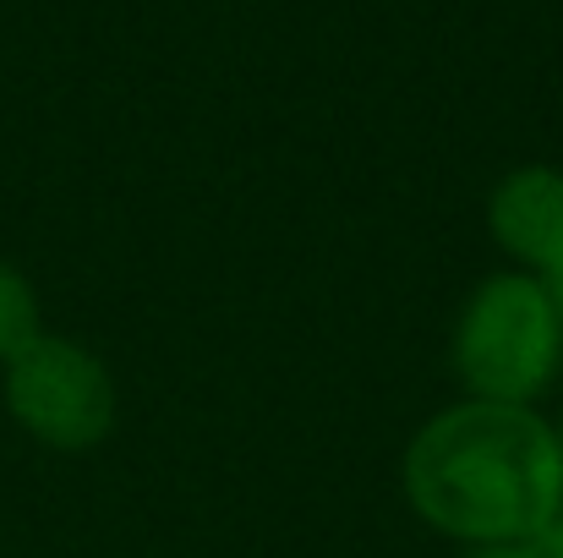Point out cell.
I'll return each instance as SVG.
<instances>
[{
  "mask_svg": "<svg viewBox=\"0 0 563 558\" xmlns=\"http://www.w3.org/2000/svg\"><path fill=\"white\" fill-rule=\"evenodd\" d=\"M405 504L460 548L542 537L563 510L559 427L537 405L460 400L405 444Z\"/></svg>",
  "mask_w": 563,
  "mask_h": 558,
  "instance_id": "6da1fadb",
  "label": "cell"
},
{
  "mask_svg": "<svg viewBox=\"0 0 563 558\" xmlns=\"http://www.w3.org/2000/svg\"><path fill=\"white\" fill-rule=\"evenodd\" d=\"M449 357L471 400L537 405L563 368V318L548 280L526 269L487 274L460 307Z\"/></svg>",
  "mask_w": 563,
  "mask_h": 558,
  "instance_id": "7a4b0ae2",
  "label": "cell"
},
{
  "mask_svg": "<svg viewBox=\"0 0 563 558\" xmlns=\"http://www.w3.org/2000/svg\"><path fill=\"white\" fill-rule=\"evenodd\" d=\"M0 400L33 444L60 455L99 449L121 416V389L104 357L49 329H38L11 362H0Z\"/></svg>",
  "mask_w": 563,
  "mask_h": 558,
  "instance_id": "3957f363",
  "label": "cell"
},
{
  "mask_svg": "<svg viewBox=\"0 0 563 558\" xmlns=\"http://www.w3.org/2000/svg\"><path fill=\"white\" fill-rule=\"evenodd\" d=\"M487 230L526 274H553L563 263V171L520 165L487 197Z\"/></svg>",
  "mask_w": 563,
  "mask_h": 558,
  "instance_id": "277c9868",
  "label": "cell"
},
{
  "mask_svg": "<svg viewBox=\"0 0 563 558\" xmlns=\"http://www.w3.org/2000/svg\"><path fill=\"white\" fill-rule=\"evenodd\" d=\"M38 329L44 324H38V296H33L27 274L0 258V362H11Z\"/></svg>",
  "mask_w": 563,
  "mask_h": 558,
  "instance_id": "5b68a950",
  "label": "cell"
},
{
  "mask_svg": "<svg viewBox=\"0 0 563 558\" xmlns=\"http://www.w3.org/2000/svg\"><path fill=\"white\" fill-rule=\"evenodd\" d=\"M465 558H559L548 548V537H526V543H493V548H465Z\"/></svg>",
  "mask_w": 563,
  "mask_h": 558,
  "instance_id": "8992f818",
  "label": "cell"
},
{
  "mask_svg": "<svg viewBox=\"0 0 563 558\" xmlns=\"http://www.w3.org/2000/svg\"><path fill=\"white\" fill-rule=\"evenodd\" d=\"M542 537H548V548H553V554L563 558V510H559V521H553V526H548Z\"/></svg>",
  "mask_w": 563,
  "mask_h": 558,
  "instance_id": "52a82bcc",
  "label": "cell"
},
{
  "mask_svg": "<svg viewBox=\"0 0 563 558\" xmlns=\"http://www.w3.org/2000/svg\"><path fill=\"white\" fill-rule=\"evenodd\" d=\"M548 291H553V302H559V318H563V263L548 274Z\"/></svg>",
  "mask_w": 563,
  "mask_h": 558,
  "instance_id": "ba28073f",
  "label": "cell"
},
{
  "mask_svg": "<svg viewBox=\"0 0 563 558\" xmlns=\"http://www.w3.org/2000/svg\"><path fill=\"white\" fill-rule=\"evenodd\" d=\"M559 449H563V416H559Z\"/></svg>",
  "mask_w": 563,
  "mask_h": 558,
  "instance_id": "9c48e42d",
  "label": "cell"
}]
</instances>
